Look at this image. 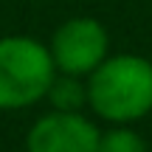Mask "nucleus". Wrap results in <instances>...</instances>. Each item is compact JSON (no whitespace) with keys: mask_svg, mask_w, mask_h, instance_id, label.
<instances>
[{"mask_svg":"<svg viewBox=\"0 0 152 152\" xmlns=\"http://www.w3.org/2000/svg\"><path fill=\"white\" fill-rule=\"evenodd\" d=\"M96 152H149L147 141L141 132H135L127 124H113L99 135V149Z\"/></svg>","mask_w":152,"mask_h":152,"instance_id":"423d86ee","label":"nucleus"},{"mask_svg":"<svg viewBox=\"0 0 152 152\" xmlns=\"http://www.w3.org/2000/svg\"><path fill=\"white\" fill-rule=\"evenodd\" d=\"M48 51L56 73L90 76L110 56V37L107 28L93 17H71L54 31Z\"/></svg>","mask_w":152,"mask_h":152,"instance_id":"7ed1b4c3","label":"nucleus"},{"mask_svg":"<svg viewBox=\"0 0 152 152\" xmlns=\"http://www.w3.org/2000/svg\"><path fill=\"white\" fill-rule=\"evenodd\" d=\"M56 65L45 42L26 34L0 37V110H23L42 102Z\"/></svg>","mask_w":152,"mask_h":152,"instance_id":"f03ea898","label":"nucleus"},{"mask_svg":"<svg viewBox=\"0 0 152 152\" xmlns=\"http://www.w3.org/2000/svg\"><path fill=\"white\" fill-rule=\"evenodd\" d=\"M99 127L82 113H51L39 115L26 135L28 152H96Z\"/></svg>","mask_w":152,"mask_h":152,"instance_id":"20e7f679","label":"nucleus"},{"mask_svg":"<svg viewBox=\"0 0 152 152\" xmlns=\"http://www.w3.org/2000/svg\"><path fill=\"white\" fill-rule=\"evenodd\" d=\"M45 99L59 113H82V107L87 104V82H82V76L56 73Z\"/></svg>","mask_w":152,"mask_h":152,"instance_id":"39448f33","label":"nucleus"},{"mask_svg":"<svg viewBox=\"0 0 152 152\" xmlns=\"http://www.w3.org/2000/svg\"><path fill=\"white\" fill-rule=\"evenodd\" d=\"M87 107L110 124H132L152 113V62L115 54L87 76Z\"/></svg>","mask_w":152,"mask_h":152,"instance_id":"f257e3e1","label":"nucleus"}]
</instances>
